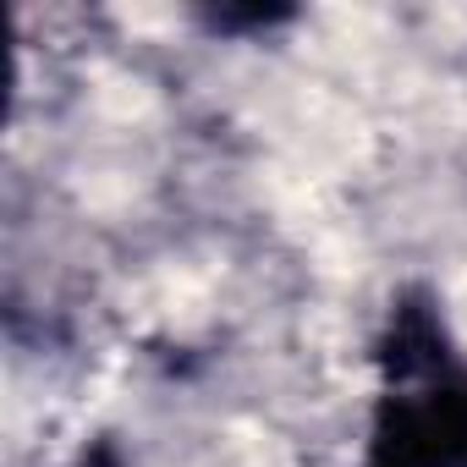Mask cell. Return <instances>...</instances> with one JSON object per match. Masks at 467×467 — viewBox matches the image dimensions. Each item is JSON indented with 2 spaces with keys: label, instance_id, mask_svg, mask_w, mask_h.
<instances>
[{
  "label": "cell",
  "instance_id": "1",
  "mask_svg": "<svg viewBox=\"0 0 467 467\" xmlns=\"http://www.w3.org/2000/svg\"><path fill=\"white\" fill-rule=\"evenodd\" d=\"M78 467H121V456H116L110 445H94V451H88V456H83Z\"/></svg>",
  "mask_w": 467,
  "mask_h": 467
},
{
  "label": "cell",
  "instance_id": "2",
  "mask_svg": "<svg viewBox=\"0 0 467 467\" xmlns=\"http://www.w3.org/2000/svg\"><path fill=\"white\" fill-rule=\"evenodd\" d=\"M456 467H467V434H462V462H456Z\"/></svg>",
  "mask_w": 467,
  "mask_h": 467
}]
</instances>
